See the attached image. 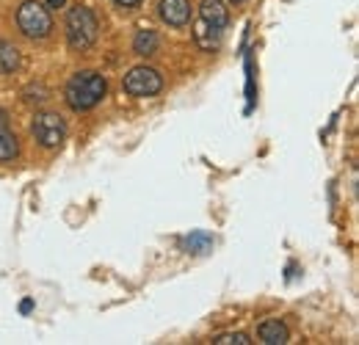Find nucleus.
<instances>
[{"label": "nucleus", "instance_id": "nucleus-13", "mask_svg": "<svg viewBox=\"0 0 359 345\" xmlns=\"http://www.w3.org/2000/svg\"><path fill=\"white\" fill-rule=\"evenodd\" d=\"M249 334L243 332H224V334H216L213 337V345H249Z\"/></svg>", "mask_w": 359, "mask_h": 345}, {"label": "nucleus", "instance_id": "nucleus-1", "mask_svg": "<svg viewBox=\"0 0 359 345\" xmlns=\"http://www.w3.org/2000/svg\"><path fill=\"white\" fill-rule=\"evenodd\" d=\"M229 25V11L224 0H202L199 17L194 25V42L205 53H216L224 42V31Z\"/></svg>", "mask_w": 359, "mask_h": 345}, {"label": "nucleus", "instance_id": "nucleus-19", "mask_svg": "<svg viewBox=\"0 0 359 345\" xmlns=\"http://www.w3.org/2000/svg\"><path fill=\"white\" fill-rule=\"evenodd\" d=\"M229 3H243V0H229Z\"/></svg>", "mask_w": 359, "mask_h": 345}, {"label": "nucleus", "instance_id": "nucleus-10", "mask_svg": "<svg viewBox=\"0 0 359 345\" xmlns=\"http://www.w3.org/2000/svg\"><path fill=\"white\" fill-rule=\"evenodd\" d=\"M213 249V238L208 232H191L182 238V252L188 255H208Z\"/></svg>", "mask_w": 359, "mask_h": 345}, {"label": "nucleus", "instance_id": "nucleus-7", "mask_svg": "<svg viewBox=\"0 0 359 345\" xmlns=\"http://www.w3.org/2000/svg\"><path fill=\"white\" fill-rule=\"evenodd\" d=\"M158 17L172 25V28H182L191 20V0H158Z\"/></svg>", "mask_w": 359, "mask_h": 345}, {"label": "nucleus", "instance_id": "nucleus-17", "mask_svg": "<svg viewBox=\"0 0 359 345\" xmlns=\"http://www.w3.org/2000/svg\"><path fill=\"white\" fill-rule=\"evenodd\" d=\"M45 6L47 8H61V6H64V0H47Z\"/></svg>", "mask_w": 359, "mask_h": 345}, {"label": "nucleus", "instance_id": "nucleus-5", "mask_svg": "<svg viewBox=\"0 0 359 345\" xmlns=\"http://www.w3.org/2000/svg\"><path fill=\"white\" fill-rule=\"evenodd\" d=\"M31 133H34V138H36L39 147L53 149V147H61V141L67 138V122L55 111H42V114L34 116Z\"/></svg>", "mask_w": 359, "mask_h": 345}, {"label": "nucleus", "instance_id": "nucleus-6", "mask_svg": "<svg viewBox=\"0 0 359 345\" xmlns=\"http://www.w3.org/2000/svg\"><path fill=\"white\" fill-rule=\"evenodd\" d=\"M122 88L130 94V97H155L161 88H163V78L158 69L152 67H133L125 81H122Z\"/></svg>", "mask_w": 359, "mask_h": 345}, {"label": "nucleus", "instance_id": "nucleus-12", "mask_svg": "<svg viewBox=\"0 0 359 345\" xmlns=\"http://www.w3.org/2000/svg\"><path fill=\"white\" fill-rule=\"evenodd\" d=\"M20 155V144H17V135L8 128L0 130V163H8Z\"/></svg>", "mask_w": 359, "mask_h": 345}, {"label": "nucleus", "instance_id": "nucleus-14", "mask_svg": "<svg viewBox=\"0 0 359 345\" xmlns=\"http://www.w3.org/2000/svg\"><path fill=\"white\" fill-rule=\"evenodd\" d=\"M47 97H50V91H47L42 83H31V86L22 91V100H25L28 105H34V102H45Z\"/></svg>", "mask_w": 359, "mask_h": 345}, {"label": "nucleus", "instance_id": "nucleus-8", "mask_svg": "<svg viewBox=\"0 0 359 345\" xmlns=\"http://www.w3.org/2000/svg\"><path fill=\"white\" fill-rule=\"evenodd\" d=\"M257 340L266 345H285L290 340V332H287V326L282 320L271 318V320H263L257 326Z\"/></svg>", "mask_w": 359, "mask_h": 345}, {"label": "nucleus", "instance_id": "nucleus-3", "mask_svg": "<svg viewBox=\"0 0 359 345\" xmlns=\"http://www.w3.org/2000/svg\"><path fill=\"white\" fill-rule=\"evenodd\" d=\"M64 28H67V42L72 50H89L100 36V22H97L94 11L86 6H72L67 11Z\"/></svg>", "mask_w": 359, "mask_h": 345}, {"label": "nucleus", "instance_id": "nucleus-15", "mask_svg": "<svg viewBox=\"0 0 359 345\" xmlns=\"http://www.w3.org/2000/svg\"><path fill=\"white\" fill-rule=\"evenodd\" d=\"M8 128V111L6 108H0V130Z\"/></svg>", "mask_w": 359, "mask_h": 345}, {"label": "nucleus", "instance_id": "nucleus-11", "mask_svg": "<svg viewBox=\"0 0 359 345\" xmlns=\"http://www.w3.org/2000/svg\"><path fill=\"white\" fill-rule=\"evenodd\" d=\"M20 69V50L8 39H0V75H11Z\"/></svg>", "mask_w": 359, "mask_h": 345}, {"label": "nucleus", "instance_id": "nucleus-9", "mask_svg": "<svg viewBox=\"0 0 359 345\" xmlns=\"http://www.w3.org/2000/svg\"><path fill=\"white\" fill-rule=\"evenodd\" d=\"M158 47H161V39H158V34L155 31H149V28H144V31H138L133 39V53L135 55H155L158 53Z\"/></svg>", "mask_w": 359, "mask_h": 345}, {"label": "nucleus", "instance_id": "nucleus-16", "mask_svg": "<svg viewBox=\"0 0 359 345\" xmlns=\"http://www.w3.org/2000/svg\"><path fill=\"white\" fill-rule=\"evenodd\" d=\"M116 6H125V8H133V6H138L141 0H114Z\"/></svg>", "mask_w": 359, "mask_h": 345}, {"label": "nucleus", "instance_id": "nucleus-18", "mask_svg": "<svg viewBox=\"0 0 359 345\" xmlns=\"http://www.w3.org/2000/svg\"><path fill=\"white\" fill-rule=\"evenodd\" d=\"M31 306H34V302H22V306H20V309H22V312H31Z\"/></svg>", "mask_w": 359, "mask_h": 345}, {"label": "nucleus", "instance_id": "nucleus-4", "mask_svg": "<svg viewBox=\"0 0 359 345\" xmlns=\"http://www.w3.org/2000/svg\"><path fill=\"white\" fill-rule=\"evenodd\" d=\"M17 28L28 36V39H47L53 31V17L50 8L39 0H25L17 8Z\"/></svg>", "mask_w": 359, "mask_h": 345}, {"label": "nucleus", "instance_id": "nucleus-2", "mask_svg": "<svg viewBox=\"0 0 359 345\" xmlns=\"http://www.w3.org/2000/svg\"><path fill=\"white\" fill-rule=\"evenodd\" d=\"M108 94V81L94 72V69H83V72H75L69 81H67V88H64V100L72 111H91L97 102H102V97Z\"/></svg>", "mask_w": 359, "mask_h": 345}]
</instances>
